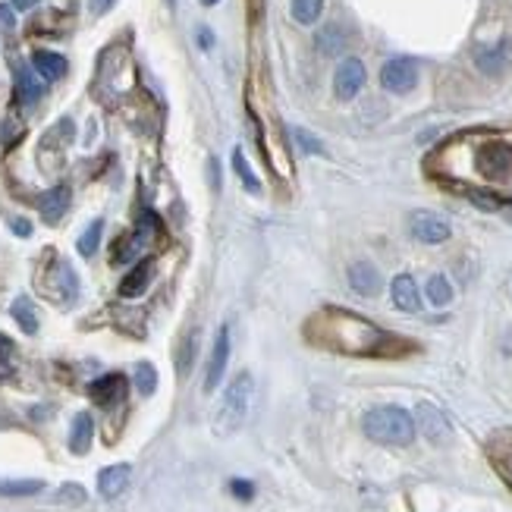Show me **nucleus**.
Wrapping results in <instances>:
<instances>
[{
    "mask_svg": "<svg viewBox=\"0 0 512 512\" xmlns=\"http://www.w3.org/2000/svg\"><path fill=\"white\" fill-rule=\"evenodd\" d=\"M35 204H38L41 217H45L47 224H57V220L67 214V208H69V189L67 186H57V189L41 192V195L35 198Z\"/></svg>",
    "mask_w": 512,
    "mask_h": 512,
    "instance_id": "16",
    "label": "nucleus"
},
{
    "mask_svg": "<svg viewBox=\"0 0 512 512\" xmlns=\"http://www.w3.org/2000/svg\"><path fill=\"white\" fill-rule=\"evenodd\" d=\"M6 424H10V422H6V418H0V428H6Z\"/></svg>",
    "mask_w": 512,
    "mask_h": 512,
    "instance_id": "42",
    "label": "nucleus"
},
{
    "mask_svg": "<svg viewBox=\"0 0 512 512\" xmlns=\"http://www.w3.org/2000/svg\"><path fill=\"white\" fill-rule=\"evenodd\" d=\"M47 289H51L54 298H60L63 305H69V302H76V296H79V277H76V270L69 267L67 261H57Z\"/></svg>",
    "mask_w": 512,
    "mask_h": 512,
    "instance_id": "13",
    "label": "nucleus"
},
{
    "mask_svg": "<svg viewBox=\"0 0 512 512\" xmlns=\"http://www.w3.org/2000/svg\"><path fill=\"white\" fill-rule=\"evenodd\" d=\"M350 287L355 289L359 296H378L383 280H381V270L371 265V261H355L350 265Z\"/></svg>",
    "mask_w": 512,
    "mask_h": 512,
    "instance_id": "14",
    "label": "nucleus"
},
{
    "mask_svg": "<svg viewBox=\"0 0 512 512\" xmlns=\"http://www.w3.org/2000/svg\"><path fill=\"white\" fill-rule=\"evenodd\" d=\"M110 6H113V0H89V10L95 13V16H104Z\"/></svg>",
    "mask_w": 512,
    "mask_h": 512,
    "instance_id": "35",
    "label": "nucleus"
},
{
    "mask_svg": "<svg viewBox=\"0 0 512 512\" xmlns=\"http://www.w3.org/2000/svg\"><path fill=\"white\" fill-rule=\"evenodd\" d=\"M365 79H368L365 63H361L359 57H346L337 67V73H333V91H337L340 101H352V98L365 89Z\"/></svg>",
    "mask_w": 512,
    "mask_h": 512,
    "instance_id": "6",
    "label": "nucleus"
},
{
    "mask_svg": "<svg viewBox=\"0 0 512 512\" xmlns=\"http://www.w3.org/2000/svg\"><path fill=\"white\" fill-rule=\"evenodd\" d=\"M57 500L60 503H85V490L79 485H63L60 490H57Z\"/></svg>",
    "mask_w": 512,
    "mask_h": 512,
    "instance_id": "31",
    "label": "nucleus"
},
{
    "mask_svg": "<svg viewBox=\"0 0 512 512\" xmlns=\"http://www.w3.org/2000/svg\"><path fill=\"white\" fill-rule=\"evenodd\" d=\"M45 490V481H0V496H32Z\"/></svg>",
    "mask_w": 512,
    "mask_h": 512,
    "instance_id": "27",
    "label": "nucleus"
},
{
    "mask_svg": "<svg viewBox=\"0 0 512 512\" xmlns=\"http://www.w3.org/2000/svg\"><path fill=\"white\" fill-rule=\"evenodd\" d=\"M305 337L311 346L340 355H405L415 350L409 340L393 337L368 318L346 308H321L318 315H311L305 324Z\"/></svg>",
    "mask_w": 512,
    "mask_h": 512,
    "instance_id": "1",
    "label": "nucleus"
},
{
    "mask_svg": "<svg viewBox=\"0 0 512 512\" xmlns=\"http://www.w3.org/2000/svg\"><path fill=\"white\" fill-rule=\"evenodd\" d=\"M202 47H211V35H208V28H202Z\"/></svg>",
    "mask_w": 512,
    "mask_h": 512,
    "instance_id": "40",
    "label": "nucleus"
},
{
    "mask_svg": "<svg viewBox=\"0 0 512 512\" xmlns=\"http://www.w3.org/2000/svg\"><path fill=\"white\" fill-rule=\"evenodd\" d=\"M32 67H35V73H38L41 79L57 82V79H63V76H67V57H60L54 51H35L32 54Z\"/></svg>",
    "mask_w": 512,
    "mask_h": 512,
    "instance_id": "19",
    "label": "nucleus"
},
{
    "mask_svg": "<svg viewBox=\"0 0 512 512\" xmlns=\"http://www.w3.org/2000/svg\"><path fill=\"white\" fill-rule=\"evenodd\" d=\"M101 233H104L101 220H95V224L82 233V236H79V255H82V258H91V255L98 252V246H101Z\"/></svg>",
    "mask_w": 512,
    "mask_h": 512,
    "instance_id": "28",
    "label": "nucleus"
},
{
    "mask_svg": "<svg viewBox=\"0 0 512 512\" xmlns=\"http://www.w3.org/2000/svg\"><path fill=\"white\" fill-rule=\"evenodd\" d=\"M230 494L236 496V500H252L255 496V485L252 481H230Z\"/></svg>",
    "mask_w": 512,
    "mask_h": 512,
    "instance_id": "32",
    "label": "nucleus"
},
{
    "mask_svg": "<svg viewBox=\"0 0 512 512\" xmlns=\"http://www.w3.org/2000/svg\"><path fill=\"white\" fill-rule=\"evenodd\" d=\"M10 311H13V318H16V324L23 327V333H38V315H35L32 302H28L26 296H19Z\"/></svg>",
    "mask_w": 512,
    "mask_h": 512,
    "instance_id": "25",
    "label": "nucleus"
},
{
    "mask_svg": "<svg viewBox=\"0 0 512 512\" xmlns=\"http://www.w3.org/2000/svg\"><path fill=\"white\" fill-rule=\"evenodd\" d=\"M293 139L298 141V148H302V152H308V154H324V145H321V141H318L311 132H305V130H293Z\"/></svg>",
    "mask_w": 512,
    "mask_h": 512,
    "instance_id": "30",
    "label": "nucleus"
},
{
    "mask_svg": "<svg viewBox=\"0 0 512 512\" xmlns=\"http://www.w3.org/2000/svg\"><path fill=\"white\" fill-rule=\"evenodd\" d=\"M368 437L383 446H409L415 440V418L400 405H378L361 422Z\"/></svg>",
    "mask_w": 512,
    "mask_h": 512,
    "instance_id": "2",
    "label": "nucleus"
},
{
    "mask_svg": "<svg viewBox=\"0 0 512 512\" xmlns=\"http://www.w3.org/2000/svg\"><path fill=\"white\" fill-rule=\"evenodd\" d=\"M233 170H236V176H239V180L246 183V189H248V192H261V183H258V176L252 173V167H248L246 154L239 152V148H236V152H233Z\"/></svg>",
    "mask_w": 512,
    "mask_h": 512,
    "instance_id": "29",
    "label": "nucleus"
},
{
    "mask_svg": "<svg viewBox=\"0 0 512 512\" xmlns=\"http://www.w3.org/2000/svg\"><path fill=\"white\" fill-rule=\"evenodd\" d=\"M415 418H418V428H422V434L431 440V444L440 446V444H446V440L453 437L450 422H446L444 412H440L437 405L422 402V405H418V412H415Z\"/></svg>",
    "mask_w": 512,
    "mask_h": 512,
    "instance_id": "9",
    "label": "nucleus"
},
{
    "mask_svg": "<svg viewBox=\"0 0 512 512\" xmlns=\"http://www.w3.org/2000/svg\"><path fill=\"white\" fill-rule=\"evenodd\" d=\"M152 277H154V261L152 258L139 261V265H135L130 274L123 277V283H120V296H123V298L141 296V293H145L148 283H152Z\"/></svg>",
    "mask_w": 512,
    "mask_h": 512,
    "instance_id": "18",
    "label": "nucleus"
},
{
    "mask_svg": "<svg viewBox=\"0 0 512 512\" xmlns=\"http://www.w3.org/2000/svg\"><path fill=\"white\" fill-rule=\"evenodd\" d=\"M13 10H32V6H38L41 0H10Z\"/></svg>",
    "mask_w": 512,
    "mask_h": 512,
    "instance_id": "39",
    "label": "nucleus"
},
{
    "mask_svg": "<svg viewBox=\"0 0 512 512\" xmlns=\"http://www.w3.org/2000/svg\"><path fill=\"white\" fill-rule=\"evenodd\" d=\"M509 57H512L509 41H507V38H500V41H494V45H490V47H478V51H475V63H478L481 73H487V76H500L503 69L509 67Z\"/></svg>",
    "mask_w": 512,
    "mask_h": 512,
    "instance_id": "11",
    "label": "nucleus"
},
{
    "mask_svg": "<svg viewBox=\"0 0 512 512\" xmlns=\"http://www.w3.org/2000/svg\"><path fill=\"white\" fill-rule=\"evenodd\" d=\"M487 459H490V465L496 468V475L512 487V428L496 431L494 437L487 440Z\"/></svg>",
    "mask_w": 512,
    "mask_h": 512,
    "instance_id": "8",
    "label": "nucleus"
},
{
    "mask_svg": "<svg viewBox=\"0 0 512 512\" xmlns=\"http://www.w3.org/2000/svg\"><path fill=\"white\" fill-rule=\"evenodd\" d=\"M475 163H478L481 176H487L490 183H507L512 176V145L503 139L485 141V145L478 148Z\"/></svg>",
    "mask_w": 512,
    "mask_h": 512,
    "instance_id": "4",
    "label": "nucleus"
},
{
    "mask_svg": "<svg viewBox=\"0 0 512 512\" xmlns=\"http://www.w3.org/2000/svg\"><path fill=\"white\" fill-rule=\"evenodd\" d=\"M226 359H230V327H220L217 340H214V350H211V361H208V378H204V390L214 393L220 378L226 371Z\"/></svg>",
    "mask_w": 512,
    "mask_h": 512,
    "instance_id": "10",
    "label": "nucleus"
},
{
    "mask_svg": "<svg viewBox=\"0 0 512 512\" xmlns=\"http://www.w3.org/2000/svg\"><path fill=\"white\" fill-rule=\"evenodd\" d=\"M0 26H6V28L16 26V19H13V10L6 4H0Z\"/></svg>",
    "mask_w": 512,
    "mask_h": 512,
    "instance_id": "38",
    "label": "nucleus"
},
{
    "mask_svg": "<svg viewBox=\"0 0 512 512\" xmlns=\"http://www.w3.org/2000/svg\"><path fill=\"white\" fill-rule=\"evenodd\" d=\"M41 95H45V85L38 82V76H35L28 67H19L16 69V98H19V101L35 104Z\"/></svg>",
    "mask_w": 512,
    "mask_h": 512,
    "instance_id": "22",
    "label": "nucleus"
},
{
    "mask_svg": "<svg viewBox=\"0 0 512 512\" xmlns=\"http://www.w3.org/2000/svg\"><path fill=\"white\" fill-rule=\"evenodd\" d=\"M381 85L393 95H409L418 85V63L412 57H393L383 63L381 69Z\"/></svg>",
    "mask_w": 512,
    "mask_h": 512,
    "instance_id": "5",
    "label": "nucleus"
},
{
    "mask_svg": "<svg viewBox=\"0 0 512 512\" xmlns=\"http://www.w3.org/2000/svg\"><path fill=\"white\" fill-rule=\"evenodd\" d=\"M204 6H214V4H220V0H202Z\"/></svg>",
    "mask_w": 512,
    "mask_h": 512,
    "instance_id": "41",
    "label": "nucleus"
},
{
    "mask_svg": "<svg viewBox=\"0 0 512 512\" xmlns=\"http://www.w3.org/2000/svg\"><path fill=\"white\" fill-rule=\"evenodd\" d=\"M208 167H211V189H220V163H217V158H211L208 161Z\"/></svg>",
    "mask_w": 512,
    "mask_h": 512,
    "instance_id": "37",
    "label": "nucleus"
},
{
    "mask_svg": "<svg viewBox=\"0 0 512 512\" xmlns=\"http://www.w3.org/2000/svg\"><path fill=\"white\" fill-rule=\"evenodd\" d=\"M89 396L98 405L110 409V405H117V402L126 400V378H123V374H104V378H98L89 387Z\"/></svg>",
    "mask_w": 512,
    "mask_h": 512,
    "instance_id": "12",
    "label": "nucleus"
},
{
    "mask_svg": "<svg viewBox=\"0 0 512 512\" xmlns=\"http://www.w3.org/2000/svg\"><path fill=\"white\" fill-rule=\"evenodd\" d=\"M293 19L298 26H315L324 13V0H293Z\"/></svg>",
    "mask_w": 512,
    "mask_h": 512,
    "instance_id": "23",
    "label": "nucleus"
},
{
    "mask_svg": "<svg viewBox=\"0 0 512 512\" xmlns=\"http://www.w3.org/2000/svg\"><path fill=\"white\" fill-rule=\"evenodd\" d=\"M424 293H428V302L440 305V308L453 302V287H450V280H446L444 274H434L428 280V287H424Z\"/></svg>",
    "mask_w": 512,
    "mask_h": 512,
    "instance_id": "24",
    "label": "nucleus"
},
{
    "mask_svg": "<svg viewBox=\"0 0 512 512\" xmlns=\"http://www.w3.org/2000/svg\"><path fill=\"white\" fill-rule=\"evenodd\" d=\"M130 475H132V468L126 465V462L101 468V475H98V494H101L104 500H117L126 490V485H130Z\"/></svg>",
    "mask_w": 512,
    "mask_h": 512,
    "instance_id": "15",
    "label": "nucleus"
},
{
    "mask_svg": "<svg viewBox=\"0 0 512 512\" xmlns=\"http://www.w3.org/2000/svg\"><path fill=\"white\" fill-rule=\"evenodd\" d=\"M10 352H13V343L6 337H0V371H4L6 359H10Z\"/></svg>",
    "mask_w": 512,
    "mask_h": 512,
    "instance_id": "36",
    "label": "nucleus"
},
{
    "mask_svg": "<svg viewBox=\"0 0 512 512\" xmlns=\"http://www.w3.org/2000/svg\"><path fill=\"white\" fill-rule=\"evenodd\" d=\"M195 350H198V333H192L186 340V350H183V359H180V374L189 371V359L195 361Z\"/></svg>",
    "mask_w": 512,
    "mask_h": 512,
    "instance_id": "33",
    "label": "nucleus"
},
{
    "mask_svg": "<svg viewBox=\"0 0 512 512\" xmlns=\"http://www.w3.org/2000/svg\"><path fill=\"white\" fill-rule=\"evenodd\" d=\"M91 437H95V422H91L89 412H79L73 418V431H69V450L76 456H85L91 450Z\"/></svg>",
    "mask_w": 512,
    "mask_h": 512,
    "instance_id": "20",
    "label": "nucleus"
},
{
    "mask_svg": "<svg viewBox=\"0 0 512 512\" xmlns=\"http://www.w3.org/2000/svg\"><path fill=\"white\" fill-rule=\"evenodd\" d=\"M390 296H393V305L400 311H418L422 308V296H418V283L412 280L409 274L393 277V287H390Z\"/></svg>",
    "mask_w": 512,
    "mask_h": 512,
    "instance_id": "17",
    "label": "nucleus"
},
{
    "mask_svg": "<svg viewBox=\"0 0 512 512\" xmlns=\"http://www.w3.org/2000/svg\"><path fill=\"white\" fill-rule=\"evenodd\" d=\"M252 374H239L236 381L226 387L224 393V402H220V412H217V431L220 434H230L236 431L239 424L246 422L248 415V405H252Z\"/></svg>",
    "mask_w": 512,
    "mask_h": 512,
    "instance_id": "3",
    "label": "nucleus"
},
{
    "mask_svg": "<svg viewBox=\"0 0 512 512\" xmlns=\"http://www.w3.org/2000/svg\"><path fill=\"white\" fill-rule=\"evenodd\" d=\"M135 390L141 396H152L158 390V371H154V365H148V361L135 365Z\"/></svg>",
    "mask_w": 512,
    "mask_h": 512,
    "instance_id": "26",
    "label": "nucleus"
},
{
    "mask_svg": "<svg viewBox=\"0 0 512 512\" xmlns=\"http://www.w3.org/2000/svg\"><path fill=\"white\" fill-rule=\"evenodd\" d=\"M315 45H318V51H321L324 57H340L346 51V45H350V38H346V32L340 26H327V28L318 32Z\"/></svg>",
    "mask_w": 512,
    "mask_h": 512,
    "instance_id": "21",
    "label": "nucleus"
},
{
    "mask_svg": "<svg viewBox=\"0 0 512 512\" xmlns=\"http://www.w3.org/2000/svg\"><path fill=\"white\" fill-rule=\"evenodd\" d=\"M409 233H412V239H418V243H424V246H440L450 239L453 230L444 217L431 214V211H415V214L409 217Z\"/></svg>",
    "mask_w": 512,
    "mask_h": 512,
    "instance_id": "7",
    "label": "nucleus"
},
{
    "mask_svg": "<svg viewBox=\"0 0 512 512\" xmlns=\"http://www.w3.org/2000/svg\"><path fill=\"white\" fill-rule=\"evenodd\" d=\"M10 230L16 233V236H32V224H28L26 217H13L10 220Z\"/></svg>",
    "mask_w": 512,
    "mask_h": 512,
    "instance_id": "34",
    "label": "nucleus"
}]
</instances>
